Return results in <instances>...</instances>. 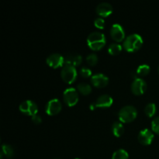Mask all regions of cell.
Returning a JSON list of instances; mask_svg holds the SVG:
<instances>
[{
	"instance_id": "cell-4",
	"label": "cell",
	"mask_w": 159,
	"mask_h": 159,
	"mask_svg": "<svg viewBox=\"0 0 159 159\" xmlns=\"http://www.w3.org/2000/svg\"><path fill=\"white\" fill-rule=\"evenodd\" d=\"M62 79L67 84H72L77 79L78 73L75 68L70 65H65L61 72Z\"/></svg>"
},
{
	"instance_id": "cell-29",
	"label": "cell",
	"mask_w": 159,
	"mask_h": 159,
	"mask_svg": "<svg viewBox=\"0 0 159 159\" xmlns=\"http://www.w3.org/2000/svg\"><path fill=\"white\" fill-rule=\"evenodd\" d=\"M75 159H79V158H75Z\"/></svg>"
},
{
	"instance_id": "cell-27",
	"label": "cell",
	"mask_w": 159,
	"mask_h": 159,
	"mask_svg": "<svg viewBox=\"0 0 159 159\" xmlns=\"http://www.w3.org/2000/svg\"><path fill=\"white\" fill-rule=\"evenodd\" d=\"M32 122L34 123V124H37V125H38V124H40L42 123V119L41 117H40V116H38V115H35V116H32Z\"/></svg>"
},
{
	"instance_id": "cell-11",
	"label": "cell",
	"mask_w": 159,
	"mask_h": 159,
	"mask_svg": "<svg viewBox=\"0 0 159 159\" xmlns=\"http://www.w3.org/2000/svg\"><path fill=\"white\" fill-rule=\"evenodd\" d=\"M154 140V134L148 129H144L138 134V141L143 145H150Z\"/></svg>"
},
{
	"instance_id": "cell-6",
	"label": "cell",
	"mask_w": 159,
	"mask_h": 159,
	"mask_svg": "<svg viewBox=\"0 0 159 159\" xmlns=\"http://www.w3.org/2000/svg\"><path fill=\"white\" fill-rule=\"evenodd\" d=\"M20 110L23 114L34 116L37 115V112H38V108H37V104L34 102L30 100H26L20 104Z\"/></svg>"
},
{
	"instance_id": "cell-22",
	"label": "cell",
	"mask_w": 159,
	"mask_h": 159,
	"mask_svg": "<svg viewBox=\"0 0 159 159\" xmlns=\"http://www.w3.org/2000/svg\"><path fill=\"white\" fill-rule=\"evenodd\" d=\"M136 72L138 76H146L150 72V67L148 65H141L138 67Z\"/></svg>"
},
{
	"instance_id": "cell-10",
	"label": "cell",
	"mask_w": 159,
	"mask_h": 159,
	"mask_svg": "<svg viewBox=\"0 0 159 159\" xmlns=\"http://www.w3.org/2000/svg\"><path fill=\"white\" fill-rule=\"evenodd\" d=\"M110 35L116 42H122L125 39V32L120 24H113L110 30Z\"/></svg>"
},
{
	"instance_id": "cell-21",
	"label": "cell",
	"mask_w": 159,
	"mask_h": 159,
	"mask_svg": "<svg viewBox=\"0 0 159 159\" xmlns=\"http://www.w3.org/2000/svg\"><path fill=\"white\" fill-rule=\"evenodd\" d=\"M128 153L124 149H119L113 153L112 159H128Z\"/></svg>"
},
{
	"instance_id": "cell-13",
	"label": "cell",
	"mask_w": 159,
	"mask_h": 159,
	"mask_svg": "<svg viewBox=\"0 0 159 159\" xmlns=\"http://www.w3.org/2000/svg\"><path fill=\"white\" fill-rule=\"evenodd\" d=\"M96 13L101 17H108L113 13V7L108 2H102L96 7Z\"/></svg>"
},
{
	"instance_id": "cell-1",
	"label": "cell",
	"mask_w": 159,
	"mask_h": 159,
	"mask_svg": "<svg viewBox=\"0 0 159 159\" xmlns=\"http://www.w3.org/2000/svg\"><path fill=\"white\" fill-rule=\"evenodd\" d=\"M87 44L93 51H100L106 44L105 36L99 32L92 33L87 38Z\"/></svg>"
},
{
	"instance_id": "cell-16",
	"label": "cell",
	"mask_w": 159,
	"mask_h": 159,
	"mask_svg": "<svg viewBox=\"0 0 159 159\" xmlns=\"http://www.w3.org/2000/svg\"><path fill=\"white\" fill-rule=\"evenodd\" d=\"M14 152L12 148L10 145L8 144H3L2 146V151H1V159L6 158V159H11L13 157Z\"/></svg>"
},
{
	"instance_id": "cell-8",
	"label": "cell",
	"mask_w": 159,
	"mask_h": 159,
	"mask_svg": "<svg viewBox=\"0 0 159 159\" xmlns=\"http://www.w3.org/2000/svg\"><path fill=\"white\" fill-rule=\"evenodd\" d=\"M47 64L52 68H58L65 66V57L59 54H51L46 60Z\"/></svg>"
},
{
	"instance_id": "cell-7",
	"label": "cell",
	"mask_w": 159,
	"mask_h": 159,
	"mask_svg": "<svg viewBox=\"0 0 159 159\" xmlns=\"http://www.w3.org/2000/svg\"><path fill=\"white\" fill-rule=\"evenodd\" d=\"M62 109L61 102L57 99H53L48 102L45 108L47 114L49 116H54L58 114Z\"/></svg>"
},
{
	"instance_id": "cell-14",
	"label": "cell",
	"mask_w": 159,
	"mask_h": 159,
	"mask_svg": "<svg viewBox=\"0 0 159 159\" xmlns=\"http://www.w3.org/2000/svg\"><path fill=\"white\" fill-rule=\"evenodd\" d=\"M113 98L109 95H102L96 100L95 106L99 108H109L113 104Z\"/></svg>"
},
{
	"instance_id": "cell-3",
	"label": "cell",
	"mask_w": 159,
	"mask_h": 159,
	"mask_svg": "<svg viewBox=\"0 0 159 159\" xmlns=\"http://www.w3.org/2000/svg\"><path fill=\"white\" fill-rule=\"evenodd\" d=\"M119 119L122 123H130L136 119L138 116L137 109L133 106H126L123 107L119 112Z\"/></svg>"
},
{
	"instance_id": "cell-19",
	"label": "cell",
	"mask_w": 159,
	"mask_h": 159,
	"mask_svg": "<svg viewBox=\"0 0 159 159\" xmlns=\"http://www.w3.org/2000/svg\"><path fill=\"white\" fill-rule=\"evenodd\" d=\"M78 91L84 96L89 95L92 92V87L87 83H80L78 85Z\"/></svg>"
},
{
	"instance_id": "cell-26",
	"label": "cell",
	"mask_w": 159,
	"mask_h": 159,
	"mask_svg": "<svg viewBox=\"0 0 159 159\" xmlns=\"http://www.w3.org/2000/svg\"><path fill=\"white\" fill-rule=\"evenodd\" d=\"M80 75L82 77L85 78V79H87V78H89L90 76L92 75V71L88 68H82L80 69Z\"/></svg>"
},
{
	"instance_id": "cell-15",
	"label": "cell",
	"mask_w": 159,
	"mask_h": 159,
	"mask_svg": "<svg viewBox=\"0 0 159 159\" xmlns=\"http://www.w3.org/2000/svg\"><path fill=\"white\" fill-rule=\"evenodd\" d=\"M82 57L79 54H69L65 57V65L78 67L82 64Z\"/></svg>"
},
{
	"instance_id": "cell-12",
	"label": "cell",
	"mask_w": 159,
	"mask_h": 159,
	"mask_svg": "<svg viewBox=\"0 0 159 159\" xmlns=\"http://www.w3.org/2000/svg\"><path fill=\"white\" fill-rule=\"evenodd\" d=\"M91 82L96 88H104L109 83V79L103 74H96L92 76Z\"/></svg>"
},
{
	"instance_id": "cell-2",
	"label": "cell",
	"mask_w": 159,
	"mask_h": 159,
	"mask_svg": "<svg viewBox=\"0 0 159 159\" xmlns=\"http://www.w3.org/2000/svg\"><path fill=\"white\" fill-rule=\"evenodd\" d=\"M143 45V39L138 34H131L128 36L127 38L124 40V49L127 52H136L138 50L141 49Z\"/></svg>"
},
{
	"instance_id": "cell-23",
	"label": "cell",
	"mask_w": 159,
	"mask_h": 159,
	"mask_svg": "<svg viewBox=\"0 0 159 159\" xmlns=\"http://www.w3.org/2000/svg\"><path fill=\"white\" fill-rule=\"evenodd\" d=\"M86 61L89 66H95L98 62V57L96 54H91L87 56Z\"/></svg>"
},
{
	"instance_id": "cell-24",
	"label": "cell",
	"mask_w": 159,
	"mask_h": 159,
	"mask_svg": "<svg viewBox=\"0 0 159 159\" xmlns=\"http://www.w3.org/2000/svg\"><path fill=\"white\" fill-rule=\"evenodd\" d=\"M152 129L155 133L159 135V116L155 118L152 122Z\"/></svg>"
},
{
	"instance_id": "cell-28",
	"label": "cell",
	"mask_w": 159,
	"mask_h": 159,
	"mask_svg": "<svg viewBox=\"0 0 159 159\" xmlns=\"http://www.w3.org/2000/svg\"><path fill=\"white\" fill-rule=\"evenodd\" d=\"M158 74H159V67H158Z\"/></svg>"
},
{
	"instance_id": "cell-5",
	"label": "cell",
	"mask_w": 159,
	"mask_h": 159,
	"mask_svg": "<svg viewBox=\"0 0 159 159\" xmlns=\"http://www.w3.org/2000/svg\"><path fill=\"white\" fill-rule=\"evenodd\" d=\"M63 99L68 107H75L79 102V93L74 88H68L63 93Z\"/></svg>"
},
{
	"instance_id": "cell-9",
	"label": "cell",
	"mask_w": 159,
	"mask_h": 159,
	"mask_svg": "<svg viewBox=\"0 0 159 159\" xmlns=\"http://www.w3.org/2000/svg\"><path fill=\"white\" fill-rule=\"evenodd\" d=\"M147 90V84L143 79H134L131 85V91L135 96H141L144 94Z\"/></svg>"
},
{
	"instance_id": "cell-18",
	"label": "cell",
	"mask_w": 159,
	"mask_h": 159,
	"mask_svg": "<svg viewBox=\"0 0 159 159\" xmlns=\"http://www.w3.org/2000/svg\"><path fill=\"white\" fill-rule=\"evenodd\" d=\"M122 51V47L119 43H112L108 48V53L110 55H118Z\"/></svg>"
},
{
	"instance_id": "cell-17",
	"label": "cell",
	"mask_w": 159,
	"mask_h": 159,
	"mask_svg": "<svg viewBox=\"0 0 159 159\" xmlns=\"http://www.w3.org/2000/svg\"><path fill=\"white\" fill-rule=\"evenodd\" d=\"M112 131L116 138H120L124 133V127L121 123L115 122L112 126Z\"/></svg>"
},
{
	"instance_id": "cell-25",
	"label": "cell",
	"mask_w": 159,
	"mask_h": 159,
	"mask_svg": "<svg viewBox=\"0 0 159 159\" xmlns=\"http://www.w3.org/2000/svg\"><path fill=\"white\" fill-rule=\"evenodd\" d=\"M94 25L97 29L103 30L105 27V21L102 18H97L94 21Z\"/></svg>"
},
{
	"instance_id": "cell-20",
	"label": "cell",
	"mask_w": 159,
	"mask_h": 159,
	"mask_svg": "<svg viewBox=\"0 0 159 159\" xmlns=\"http://www.w3.org/2000/svg\"><path fill=\"white\" fill-rule=\"evenodd\" d=\"M156 106L155 103H148L144 108V113L148 117H153L156 113Z\"/></svg>"
}]
</instances>
